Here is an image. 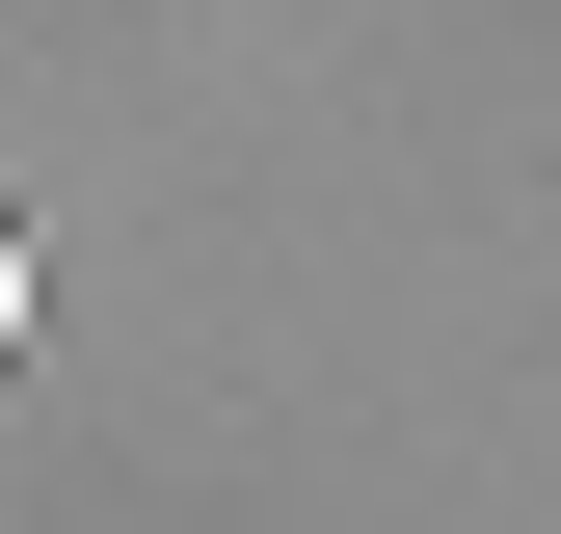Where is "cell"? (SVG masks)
Masks as SVG:
<instances>
[{
    "mask_svg": "<svg viewBox=\"0 0 561 534\" xmlns=\"http://www.w3.org/2000/svg\"><path fill=\"white\" fill-rule=\"evenodd\" d=\"M0 348H27V241H0Z\"/></svg>",
    "mask_w": 561,
    "mask_h": 534,
    "instance_id": "obj_1",
    "label": "cell"
}]
</instances>
